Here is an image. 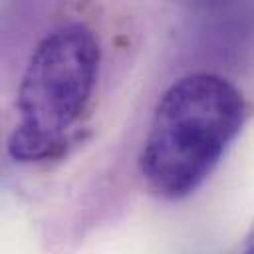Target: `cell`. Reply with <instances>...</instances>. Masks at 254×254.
<instances>
[{"mask_svg":"<svg viewBox=\"0 0 254 254\" xmlns=\"http://www.w3.org/2000/svg\"><path fill=\"white\" fill-rule=\"evenodd\" d=\"M101 48L83 24L50 30L30 54L16 93V123L8 155L16 163L58 157L81 119L97 83Z\"/></svg>","mask_w":254,"mask_h":254,"instance_id":"2","label":"cell"},{"mask_svg":"<svg viewBox=\"0 0 254 254\" xmlns=\"http://www.w3.org/2000/svg\"><path fill=\"white\" fill-rule=\"evenodd\" d=\"M248 117L242 91L222 75L190 73L159 97L143 147L139 173L165 200L192 194L216 169Z\"/></svg>","mask_w":254,"mask_h":254,"instance_id":"1","label":"cell"},{"mask_svg":"<svg viewBox=\"0 0 254 254\" xmlns=\"http://www.w3.org/2000/svg\"><path fill=\"white\" fill-rule=\"evenodd\" d=\"M242 254H254V226H252V230H250V232H248V236H246V242H244Z\"/></svg>","mask_w":254,"mask_h":254,"instance_id":"3","label":"cell"}]
</instances>
